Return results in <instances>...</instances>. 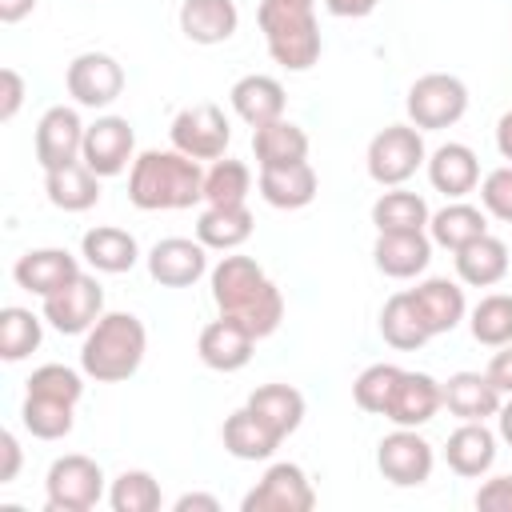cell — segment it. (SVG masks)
<instances>
[{
  "label": "cell",
  "mask_w": 512,
  "mask_h": 512,
  "mask_svg": "<svg viewBox=\"0 0 512 512\" xmlns=\"http://www.w3.org/2000/svg\"><path fill=\"white\" fill-rule=\"evenodd\" d=\"M208 280H212V300H216L220 316L240 320L256 340H264L280 328L284 296L252 256H236V252L224 256Z\"/></svg>",
  "instance_id": "6da1fadb"
},
{
  "label": "cell",
  "mask_w": 512,
  "mask_h": 512,
  "mask_svg": "<svg viewBox=\"0 0 512 512\" xmlns=\"http://www.w3.org/2000/svg\"><path fill=\"white\" fill-rule=\"evenodd\" d=\"M128 200L140 212H180L204 200V172L200 160L176 148H148L132 160L128 172Z\"/></svg>",
  "instance_id": "7a4b0ae2"
},
{
  "label": "cell",
  "mask_w": 512,
  "mask_h": 512,
  "mask_svg": "<svg viewBox=\"0 0 512 512\" xmlns=\"http://www.w3.org/2000/svg\"><path fill=\"white\" fill-rule=\"evenodd\" d=\"M148 352V332L132 312H104L80 344V368L96 384H120L136 376Z\"/></svg>",
  "instance_id": "3957f363"
},
{
  "label": "cell",
  "mask_w": 512,
  "mask_h": 512,
  "mask_svg": "<svg viewBox=\"0 0 512 512\" xmlns=\"http://www.w3.org/2000/svg\"><path fill=\"white\" fill-rule=\"evenodd\" d=\"M256 20H260V32H264L268 56L280 68L308 72L320 60L324 40H320V24H316L312 4H300V0H260Z\"/></svg>",
  "instance_id": "277c9868"
},
{
  "label": "cell",
  "mask_w": 512,
  "mask_h": 512,
  "mask_svg": "<svg viewBox=\"0 0 512 512\" xmlns=\"http://www.w3.org/2000/svg\"><path fill=\"white\" fill-rule=\"evenodd\" d=\"M368 176L380 188H400L408 176H416L420 164H428L424 136L416 124H388L368 140Z\"/></svg>",
  "instance_id": "5b68a950"
},
{
  "label": "cell",
  "mask_w": 512,
  "mask_h": 512,
  "mask_svg": "<svg viewBox=\"0 0 512 512\" xmlns=\"http://www.w3.org/2000/svg\"><path fill=\"white\" fill-rule=\"evenodd\" d=\"M404 108H408V124H416L420 132H440L468 112V88L452 72H428L408 88Z\"/></svg>",
  "instance_id": "8992f818"
},
{
  "label": "cell",
  "mask_w": 512,
  "mask_h": 512,
  "mask_svg": "<svg viewBox=\"0 0 512 512\" xmlns=\"http://www.w3.org/2000/svg\"><path fill=\"white\" fill-rule=\"evenodd\" d=\"M100 496H104V472L92 456L68 452L52 460L44 476V500L52 512H88L100 504Z\"/></svg>",
  "instance_id": "52a82bcc"
},
{
  "label": "cell",
  "mask_w": 512,
  "mask_h": 512,
  "mask_svg": "<svg viewBox=\"0 0 512 512\" xmlns=\"http://www.w3.org/2000/svg\"><path fill=\"white\" fill-rule=\"evenodd\" d=\"M172 148L192 156V160H220L228 140H232V128H228V116L224 108L216 104H192V108H180L176 120H172Z\"/></svg>",
  "instance_id": "ba28073f"
},
{
  "label": "cell",
  "mask_w": 512,
  "mask_h": 512,
  "mask_svg": "<svg viewBox=\"0 0 512 512\" xmlns=\"http://www.w3.org/2000/svg\"><path fill=\"white\" fill-rule=\"evenodd\" d=\"M436 452L416 428H396L376 444V468L396 488H420L432 476Z\"/></svg>",
  "instance_id": "9c48e42d"
},
{
  "label": "cell",
  "mask_w": 512,
  "mask_h": 512,
  "mask_svg": "<svg viewBox=\"0 0 512 512\" xmlns=\"http://www.w3.org/2000/svg\"><path fill=\"white\" fill-rule=\"evenodd\" d=\"M240 508L244 512H312L316 508V488H312V480L304 476L300 464L280 460L240 500Z\"/></svg>",
  "instance_id": "30bf717a"
},
{
  "label": "cell",
  "mask_w": 512,
  "mask_h": 512,
  "mask_svg": "<svg viewBox=\"0 0 512 512\" xmlns=\"http://www.w3.org/2000/svg\"><path fill=\"white\" fill-rule=\"evenodd\" d=\"M68 96L80 108H108L124 92V68L108 52H80L64 72Z\"/></svg>",
  "instance_id": "8fae6325"
},
{
  "label": "cell",
  "mask_w": 512,
  "mask_h": 512,
  "mask_svg": "<svg viewBox=\"0 0 512 512\" xmlns=\"http://www.w3.org/2000/svg\"><path fill=\"white\" fill-rule=\"evenodd\" d=\"M100 316H104V288H100V280L88 276V272H80L68 288L44 296V320H48L56 332H64V336L88 332Z\"/></svg>",
  "instance_id": "7c38bea8"
},
{
  "label": "cell",
  "mask_w": 512,
  "mask_h": 512,
  "mask_svg": "<svg viewBox=\"0 0 512 512\" xmlns=\"http://www.w3.org/2000/svg\"><path fill=\"white\" fill-rule=\"evenodd\" d=\"M80 160L100 176H120L136 160V132L124 116H100L96 124L84 128V152Z\"/></svg>",
  "instance_id": "4fadbf2b"
},
{
  "label": "cell",
  "mask_w": 512,
  "mask_h": 512,
  "mask_svg": "<svg viewBox=\"0 0 512 512\" xmlns=\"http://www.w3.org/2000/svg\"><path fill=\"white\" fill-rule=\"evenodd\" d=\"M84 128L88 124L76 116V108L52 104L40 116V124H36V164L44 172H52V168H64V164L80 160V152H84Z\"/></svg>",
  "instance_id": "5bb4252c"
},
{
  "label": "cell",
  "mask_w": 512,
  "mask_h": 512,
  "mask_svg": "<svg viewBox=\"0 0 512 512\" xmlns=\"http://www.w3.org/2000/svg\"><path fill=\"white\" fill-rule=\"evenodd\" d=\"M148 272L164 288H188L208 272V248L200 240H188V236L156 240L148 252Z\"/></svg>",
  "instance_id": "9a60e30c"
},
{
  "label": "cell",
  "mask_w": 512,
  "mask_h": 512,
  "mask_svg": "<svg viewBox=\"0 0 512 512\" xmlns=\"http://www.w3.org/2000/svg\"><path fill=\"white\" fill-rule=\"evenodd\" d=\"M440 408H444V384L440 380H432L428 372H400L396 392L384 408V420H392L396 428H420Z\"/></svg>",
  "instance_id": "2e32d148"
},
{
  "label": "cell",
  "mask_w": 512,
  "mask_h": 512,
  "mask_svg": "<svg viewBox=\"0 0 512 512\" xmlns=\"http://www.w3.org/2000/svg\"><path fill=\"white\" fill-rule=\"evenodd\" d=\"M76 276H80V264H76V256L64 252V248H32V252H24V256L12 264V280H16L24 292L40 296V300L52 296V292H60V288H68Z\"/></svg>",
  "instance_id": "e0dca14e"
},
{
  "label": "cell",
  "mask_w": 512,
  "mask_h": 512,
  "mask_svg": "<svg viewBox=\"0 0 512 512\" xmlns=\"http://www.w3.org/2000/svg\"><path fill=\"white\" fill-rule=\"evenodd\" d=\"M252 348H256V336L232 316L204 324L200 340H196V352L212 372H240L252 360Z\"/></svg>",
  "instance_id": "ac0fdd59"
},
{
  "label": "cell",
  "mask_w": 512,
  "mask_h": 512,
  "mask_svg": "<svg viewBox=\"0 0 512 512\" xmlns=\"http://www.w3.org/2000/svg\"><path fill=\"white\" fill-rule=\"evenodd\" d=\"M372 260H376V268L384 276L412 280L432 260V236H424V232H376Z\"/></svg>",
  "instance_id": "d6986e66"
},
{
  "label": "cell",
  "mask_w": 512,
  "mask_h": 512,
  "mask_svg": "<svg viewBox=\"0 0 512 512\" xmlns=\"http://www.w3.org/2000/svg\"><path fill=\"white\" fill-rule=\"evenodd\" d=\"M444 460L456 476L480 480L496 464V432L484 428V420H460V428L444 444Z\"/></svg>",
  "instance_id": "ffe728a7"
},
{
  "label": "cell",
  "mask_w": 512,
  "mask_h": 512,
  "mask_svg": "<svg viewBox=\"0 0 512 512\" xmlns=\"http://www.w3.org/2000/svg\"><path fill=\"white\" fill-rule=\"evenodd\" d=\"M228 100H232V112H236L244 124H252V128L280 120V116H284V104H288L284 84H280L276 76H264V72L240 76V80L232 84Z\"/></svg>",
  "instance_id": "44dd1931"
},
{
  "label": "cell",
  "mask_w": 512,
  "mask_h": 512,
  "mask_svg": "<svg viewBox=\"0 0 512 512\" xmlns=\"http://www.w3.org/2000/svg\"><path fill=\"white\" fill-rule=\"evenodd\" d=\"M428 184L436 192H444L448 200H464L476 184H480V160L468 144H440L432 156H428Z\"/></svg>",
  "instance_id": "7402d4cb"
},
{
  "label": "cell",
  "mask_w": 512,
  "mask_h": 512,
  "mask_svg": "<svg viewBox=\"0 0 512 512\" xmlns=\"http://www.w3.org/2000/svg\"><path fill=\"white\" fill-rule=\"evenodd\" d=\"M504 404L500 388L488 380V372H452L444 380V408L456 420H488Z\"/></svg>",
  "instance_id": "603a6c76"
},
{
  "label": "cell",
  "mask_w": 512,
  "mask_h": 512,
  "mask_svg": "<svg viewBox=\"0 0 512 512\" xmlns=\"http://www.w3.org/2000/svg\"><path fill=\"white\" fill-rule=\"evenodd\" d=\"M256 184H260L264 204H272V208H280V212L308 208V204L316 200V188H320V180H316V172H312L308 160L284 164V168H260V180H256Z\"/></svg>",
  "instance_id": "cb8c5ba5"
},
{
  "label": "cell",
  "mask_w": 512,
  "mask_h": 512,
  "mask_svg": "<svg viewBox=\"0 0 512 512\" xmlns=\"http://www.w3.org/2000/svg\"><path fill=\"white\" fill-rule=\"evenodd\" d=\"M408 292H412V300H416V308H420V316H424V324H428L432 336L452 332L464 320V312H468L464 288L456 280H448V276H428V280H420Z\"/></svg>",
  "instance_id": "d4e9b609"
},
{
  "label": "cell",
  "mask_w": 512,
  "mask_h": 512,
  "mask_svg": "<svg viewBox=\"0 0 512 512\" xmlns=\"http://www.w3.org/2000/svg\"><path fill=\"white\" fill-rule=\"evenodd\" d=\"M80 256L96 268V272H108V276H120V272H132L136 260H140V244L132 232L116 228V224H100V228H88L84 240H80Z\"/></svg>",
  "instance_id": "484cf974"
},
{
  "label": "cell",
  "mask_w": 512,
  "mask_h": 512,
  "mask_svg": "<svg viewBox=\"0 0 512 512\" xmlns=\"http://www.w3.org/2000/svg\"><path fill=\"white\" fill-rule=\"evenodd\" d=\"M240 24V12H236V0H184L180 4V32L192 40V44H224L232 40Z\"/></svg>",
  "instance_id": "4316f807"
},
{
  "label": "cell",
  "mask_w": 512,
  "mask_h": 512,
  "mask_svg": "<svg viewBox=\"0 0 512 512\" xmlns=\"http://www.w3.org/2000/svg\"><path fill=\"white\" fill-rule=\"evenodd\" d=\"M256 220L248 212V204H208L196 216V240L212 252H236L248 236H252Z\"/></svg>",
  "instance_id": "83f0119b"
},
{
  "label": "cell",
  "mask_w": 512,
  "mask_h": 512,
  "mask_svg": "<svg viewBox=\"0 0 512 512\" xmlns=\"http://www.w3.org/2000/svg\"><path fill=\"white\" fill-rule=\"evenodd\" d=\"M44 192H48V204L60 212H88L100 200V176L84 160H72L64 168L44 172Z\"/></svg>",
  "instance_id": "f1b7e54d"
},
{
  "label": "cell",
  "mask_w": 512,
  "mask_h": 512,
  "mask_svg": "<svg viewBox=\"0 0 512 512\" xmlns=\"http://www.w3.org/2000/svg\"><path fill=\"white\" fill-rule=\"evenodd\" d=\"M452 260H456V276L464 284H472V288H492V284H500L508 276V244L496 240L492 232H484L472 244L456 248Z\"/></svg>",
  "instance_id": "f546056e"
},
{
  "label": "cell",
  "mask_w": 512,
  "mask_h": 512,
  "mask_svg": "<svg viewBox=\"0 0 512 512\" xmlns=\"http://www.w3.org/2000/svg\"><path fill=\"white\" fill-rule=\"evenodd\" d=\"M252 152L260 168H284V164H300L308 160V132L292 120H272L252 128Z\"/></svg>",
  "instance_id": "4dcf8cb0"
},
{
  "label": "cell",
  "mask_w": 512,
  "mask_h": 512,
  "mask_svg": "<svg viewBox=\"0 0 512 512\" xmlns=\"http://www.w3.org/2000/svg\"><path fill=\"white\" fill-rule=\"evenodd\" d=\"M220 440H224V452H232L236 460H268L284 440L244 404V408H236L228 420H224V428H220Z\"/></svg>",
  "instance_id": "1f68e13d"
},
{
  "label": "cell",
  "mask_w": 512,
  "mask_h": 512,
  "mask_svg": "<svg viewBox=\"0 0 512 512\" xmlns=\"http://www.w3.org/2000/svg\"><path fill=\"white\" fill-rule=\"evenodd\" d=\"M380 336L392 348H400V352H416V348H424L432 340V332H428L412 292H396V296L384 300V308H380Z\"/></svg>",
  "instance_id": "d6a6232c"
},
{
  "label": "cell",
  "mask_w": 512,
  "mask_h": 512,
  "mask_svg": "<svg viewBox=\"0 0 512 512\" xmlns=\"http://www.w3.org/2000/svg\"><path fill=\"white\" fill-rule=\"evenodd\" d=\"M484 232H488V212L476 208V204H464V200L444 204V208L432 212V220H428L432 244H440V248H448V252L472 244V240L484 236Z\"/></svg>",
  "instance_id": "836d02e7"
},
{
  "label": "cell",
  "mask_w": 512,
  "mask_h": 512,
  "mask_svg": "<svg viewBox=\"0 0 512 512\" xmlns=\"http://www.w3.org/2000/svg\"><path fill=\"white\" fill-rule=\"evenodd\" d=\"M248 408H252L280 440H288V436L304 424V396H300L292 384H260V388L248 396Z\"/></svg>",
  "instance_id": "e575fe53"
},
{
  "label": "cell",
  "mask_w": 512,
  "mask_h": 512,
  "mask_svg": "<svg viewBox=\"0 0 512 512\" xmlns=\"http://www.w3.org/2000/svg\"><path fill=\"white\" fill-rule=\"evenodd\" d=\"M432 220L424 196L408 192V188H388L376 204H372V224L376 232H424Z\"/></svg>",
  "instance_id": "d590c367"
},
{
  "label": "cell",
  "mask_w": 512,
  "mask_h": 512,
  "mask_svg": "<svg viewBox=\"0 0 512 512\" xmlns=\"http://www.w3.org/2000/svg\"><path fill=\"white\" fill-rule=\"evenodd\" d=\"M20 424H24L36 440H64V436L72 432V424H76V404L28 392V396H24V408H20Z\"/></svg>",
  "instance_id": "8d00e7d4"
},
{
  "label": "cell",
  "mask_w": 512,
  "mask_h": 512,
  "mask_svg": "<svg viewBox=\"0 0 512 512\" xmlns=\"http://www.w3.org/2000/svg\"><path fill=\"white\" fill-rule=\"evenodd\" d=\"M472 340L484 348H504L512 344V296L508 292H488L468 316Z\"/></svg>",
  "instance_id": "74e56055"
},
{
  "label": "cell",
  "mask_w": 512,
  "mask_h": 512,
  "mask_svg": "<svg viewBox=\"0 0 512 512\" xmlns=\"http://www.w3.org/2000/svg\"><path fill=\"white\" fill-rule=\"evenodd\" d=\"M40 340H44L40 316H32L20 304L0 308V360H8V364L24 360V356H32L40 348Z\"/></svg>",
  "instance_id": "f35d334b"
},
{
  "label": "cell",
  "mask_w": 512,
  "mask_h": 512,
  "mask_svg": "<svg viewBox=\"0 0 512 512\" xmlns=\"http://www.w3.org/2000/svg\"><path fill=\"white\" fill-rule=\"evenodd\" d=\"M160 500H164V496H160V484H156V476L144 472V468H124V472L112 480V488H108L112 512H156Z\"/></svg>",
  "instance_id": "ab89813d"
},
{
  "label": "cell",
  "mask_w": 512,
  "mask_h": 512,
  "mask_svg": "<svg viewBox=\"0 0 512 512\" xmlns=\"http://www.w3.org/2000/svg\"><path fill=\"white\" fill-rule=\"evenodd\" d=\"M252 192V172L244 160H212L204 172V204H244Z\"/></svg>",
  "instance_id": "60d3db41"
},
{
  "label": "cell",
  "mask_w": 512,
  "mask_h": 512,
  "mask_svg": "<svg viewBox=\"0 0 512 512\" xmlns=\"http://www.w3.org/2000/svg\"><path fill=\"white\" fill-rule=\"evenodd\" d=\"M400 372H404V368H396V364H368V368L352 380V400H356V408H364V412H372V416H384V408H388V400H392V392H396Z\"/></svg>",
  "instance_id": "b9f144b4"
},
{
  "label": "cell",
  "mask_w": 512,
  "mask_h": 512,
  "mask_svg": "<svg viewBox=\"0 0 512 512\" xmlns=\"http://www.w3.org/2000/svg\"><path fill=\"white\" fill-rule=\"evenodd\" d=\"M28 392L80 404V396H84V376H80L76 368H68V364H40V368L28 376Z\"/></svg>",
  "instance_id": "7bdbcfd3"
},
{
  "label": "cell",
  "mask_w": 512,
  "mask_h": 512,
  "mask_svg": "<svg viewBox=\"0 0 512 512\" xmlns=\"http://www.w3.org/2000/svg\"><path fill=\"white\" fill-rule=\"evenodd\" d=\"M480 204H484L488 216L512 224V164L492 168V172L484 176V184H480Z\"/></svg>",
  "instance_id": "ee69618b"
},
{
  "label": "cell",
  "mask_w": 512,
  "mask_h": 512,
  "mask_svg": "<svg viewBox=\"0 0 512 512\" xmlns=\"http://www.w3.org/2000/svg\"><path fill=\"white\" fill-rule=\"evenodd\" d=\"M476 508L484 512H512V476H492L476 488Z\"/></svg>",
  "instance_id": "f6af8a7d"
},
{
  "label": "cell",
  "mask_w": 512,
  "mask_h": 512,
  "mask_svg": "<svg viewBox=\"0 0 512 512\" xmlns=\"http://www.w3.org/2000/svg\"><path fill=\"white\" fill-rule=\"evenodd\" d=\"M24 104V76L16 68H0V120L8 124Z\"/></svg>",
  "instance_id": "bcb514c9"
},
{
  "label": "cell",
  "mask_w": 512,
  "mask_h": 512,
  "mask_svg": "<svg viewBox=\"0 0 512 512\" xmlns=\"http://www.w3.org/2000/svg\"><path fill=\"white\" fill-rule=\"evenodd\" d=\"M488 380L500 388V396H512V344H504L492 360H488Z\"/></svg>",
  "instance_id": "7dc6e473"
},
{
  "label": "cell",
  "mask_w": 512,
  "mask_h": 512,
  "mask_svg": "<svg viewBox=\"0 0 512 512\" xmlns=\"http://www.w3.org/2000/svg\"><path fill=\"white\" fill-rule=\"evenodd\" d=\"M0 484H12L16 480V472H20V440L12 436V432H0Z\"/></svg>",
  "instance_id": "c3c4849f"
},
{
  "label": "cell",
  "mask_w": 512,
  "mask_h": 512,
  "mask_svg": "<svg viewBox=\"0 0 512 512\" xmlns=\"http://www.w3.org/2000/svg\"><path fill=\"white\" fill-rule=\"evenodd\" d=\"M376 4H380V0H324V8H328L332 16H340V20H360V16L376 12Z\"/></svg>",
  "instance_id": "681fc988"
},
{
  "label": "cell",
  "mask_w": 512,
  "mask_h": 512,
  "mask_svg": "<svg viewBox=\"0 0 512 512\" xmlns=\"http://www.w3.org/2000/svg\"><path fill=\"white\" fill-rule=\"evenodd\" d=\"M172 508H176V512H196V508H200V512H220V500L208 496V492H184Z\"/></svg>",
  "instance_id": "f907efd6"
},
{
  "label": "cell",
  "mask_w": 512,
  "mask_h": 512,
  "mask_svg": "<svg viewBox=\"0 0 512 512\" xmlns=\"http://www.w3.org/2000/svg\"><path fill=\"white\" fill-rule=\"evenodd\" d=\"M32 8H36V0H0V20L4 24H20Z\"/></svg>",
  "instance_id": "816d5d0a"
},
{
  "label": "cell",
  "mask_w": 512,
  "mask_h": 512,
  "mask_svg": "<svg viewBox=\"0 0 512 512\" xmlns=\"http://www.w3.org/2000/svg\"><path fill=\"white\" fill-rule=\"evenodd\" d=\"M496 152H500L504 160H512V108L496 120Z\"/></svg>",
  "instance_id": "f5cc1de1"
},
{
  "label": "cell",
  "mask_w": 512,
  "mask_h": 512,
  "mask_svg": "<svg viewBox=\"0 0 512 512\" xmlns=\"http://www.w3.org/2000/svg\"><path fill=\"white\" fill-rule=\"evenodd\" d=\"M496 424H500V440L512 448V396H508V404H500V412H496Z\"/></svg>",
  "instance_id": "db71d44e"
},
{
  "label": "cell",
  "mask_w": 512,
  "mask_h": 512,
  "mask_svg": "<svg viewBox=\"0 0 512 512\" xmlns=\"http://www.w3.org/2000/svg\"><path fill=\"white\" fill-rule=\"evenodd\" d=\"M300 4H316V0H300Z\"/></svg>",
  "instance_id": "11a10c76"
}]
</instances>
